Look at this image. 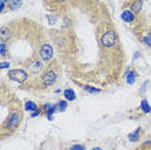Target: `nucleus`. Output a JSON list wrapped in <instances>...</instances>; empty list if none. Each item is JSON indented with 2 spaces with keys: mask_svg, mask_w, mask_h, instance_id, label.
<instances>
[{
  "mask_svg": "<svg viewBox=\"0 0 151 150\" xmlns=\"http://www.w3.org/2000/svg\"><path fill=\"white\" fill-rule=\"evenodd\" d=\"M70 150H87V149H85V146L84 145H73V146H71V148H70Z\"/></svg>",
  "mask_w": 151,
  "mask_h": 150,
  "instance_id": "19",
  "label": "nucleus"
},
{
  "mask_svg": "<svg viewBox=\"0 0 151 150\" xmlns=\"http://www.w3.org/2000/svg\"><path fill=\"white\" fill-rule=\"evenodd\" d=\"M19 119H21V115H19L18 112H12V114L6 118L5 127L6 128H16L17 125L19 124Z\"/></svg>",
  "mask_w": 151,
  "mask_h": 150,
  "instance_id": "5",
  "label": "nucleus"
},
{
  "mask_svg": "<svg viewBox=\"0 0 151 150\" xmlns=\"http://www.w3.org/2000/svg\"><path fill=\"white\" fill-rule=\"evenodd\" d=\"M5 53H6V45H5L4 42H1V43H0V56L4 57Z\"/></svg>",
  "mask_w": 151,
  "mask_h": 150,
  "instance_id": "17",
  "label": "nucleus"
},
{
  "mask_svg": "<svg viewBox=\"0 0 151 150\" xmlns=\"http://www.w3.org/2000/svg\"><path fill=\"white\" fill-rule=\"evenodd\" d=\"M134 80H136L134 71H129L128 75H127V83H128V84H133V83H134Z\"/></svg>",
  "mask_w": 151,
  "mask_h": 150,
  "instance_id": "14",
  "label": "nucleus"
},
{
  "mask_svg": "<svg viewBox=\"0 0 151 150\" xmlns=\"http://www.w3.org/2000/svg\"><path fill=\"white\" fill-rule=\"evenodd\" d=\"M9 66H11V63H9V62H1V63H0V69H1V70L9 69Z\"/></svg>",
  "mask_w": 151,
  "mask_h": 150,
  "instance_id": "21",
  "label": "nucleus"
},
{
  "mask_svg": "<svg viewBox=\"0 0 151 150\" xmlns=\"http://www.w3.org/2000/svg\"><path fill=\"white\" fill-rule=\"evenodd\" d=\"M40 57L44 61H50L53 58V48L50 44H43V47L40 48Z\"/></svg>",
  "mask_w": 151,
  "mask_h": 150,
  "instance_id": "4",
  "label": "nucleus"
},
{
  "mask_svg": "<svg viewBox=\"0 0 151 150\" xmlns=\"http://www.w3.org/2000/svg\"><path fill=\"white\" fill-rule=\"evenodd\" d=\"M6 3H8L6 0H0V11H1V12L4 11V6H5Z\"/></svg>",
  "mask_w": 151,
  "mask_h": 150,
  "instance_id": "22",
  "label": "nucleus"
},
{
  "mask_svg": "<svg viewBox=\"0 0 151 150\" xmlns=\"http://www.w3.org/2000/svg\"><path fill=\"white\" fill-rule=\"evenodd\" d=\"M66 107H67V102L66 101H60L57 104V110L58 111H65L66 110Z\"/></svg>",
  "mask_w": 151,
  "mask_h": 150,
  "instance_id": "15",
  "label": "nucleus"
},
{
  "mask_svg": "<svg viewBox=\"0 0 151 150\" xmlns=\"http://www.w3.org/2000/svg\"><path fill=\"white\" fill-rule=\"evenodd\" d=\"M146 146H151V141H146L142 144V148H146Z\"/></svg>",
  "mask_w": 151,
  "mask_h": 150,
  "instance_id": "24",
  "label": "nucleus"
},
{
  "mask_svg": "<svg viewBox=\"0 0 151 150\" xmlns=\"http://www.w3.org/2000/svg\"><path fill=\"white\" fill-rule=\"evenodd\" d=\"M92 150H102V149H101V148H98V146H96V148H93Z\"/></svg>",
  "mask_w": 151,
  "mask_h": 150,
  "instance_id": "25",
  "label": "nucleus"
},
{
  "mask_svg": "<svg viewBox=\"0 0 151 150\" xmlns=\"http://www.w3.org/2000/svg\"><path fill=\"white\" fill-rule=\"evenodd\" d=\"M37 115H40V110L37 109V110H35V111H31V117L32 118H36Z\"/></svg>",
  "mask_w": 151,
  "mask_h": 150,
  "instance_id": "23",
  "label": "nucleus"
},
{
  "mask_svg": "<svg viewBox=\"0 0 151 150\" xmlns=\"http://www.w3.org/2000/svg\"><path fill=\"white\" fill-rule=\"evenodd\" d=\"M63 96L66 98L67 101H74L75 98H76V94H75V92L73 89H70V88H67V89H65L63 92Z\"/></svg>",
  "mask_w": 151,
  "mask_h": 150,
  "instance_id": "8",
  "label": "nucleus"
},
{
  "mask_svg": "<svg viewBox=\"0 0 151 150\" xmlns=\"http://www.w3.org/2000/svg\"><path fill=\"white\" fill-rule=\"evenodd\" d=\"M0 36H1V39H8L9 36H11V30H9V27H1V30H0Z\"/></svg>",
  "mask_w": 151,
  "mask_h": 150,
  "instance_id": "11",
  "label": "nucleus"
},
{
  "mask_svg": "<svg viewBox=\"0 0 151 150\" xmlns=\"http://www.w3.org/2000/svg\"><path fill=\"white\" fill-rule=\"evenodd\" d=\"M8 76H9V79H12V80H14V81H18V83H23L25 80H27L29 75H27L23 70L16 69V70H9V71H8Z\"/></svg>",
  "mask_w": 151,
  "mask_h": 150,
  "instance_id": "2",
  "label": "nucleus"
},
{
  "mask_svg": "<svg viewBox=\"0 0 151 150\" xmlns=\"http://www.w3.org/2000/svg\"><path fill=\"white\" fill-rule=\"evenodd\" d=\"M116 42H118V38H116V34L114 31H106L104 35L101 36V43L104 47H106V48L114 47L116 44Z\"/></svg>",
  "mask_w": 151,
  "mask_h": 150,
  "instance_id": "1",
  "label": "nucleus"
},
{
  "mask_svg": "<svg viewBox=\"0 0 151 150\" xmlns=\"http://www.w3.org/2000/svg\"><path fill=\"white\" fill-rule=\"evenodd\" d=\"M84 91H87V92H89V93H99V92H101V89H98V88H93V87H88V86H85V87H84Z\"/></svg>",
  "mask_w": 151,
  "mask_h": 150,
  "instance_id": "16",
  "label": "nucleus"
},
{
  "mask_svg": "<svg viewBox=\"0 0 151 150\" xmlns=\"http://www.w3.org/2000/svg\"><path fill=\"white\" fill-rule=\"evenodd\" d=\"M143 42H145V44H147L149 47H151V32L146 34V35L143 36Z\"/></svg>",
  "mask_w": 151,
  "mask_h": 150,
  "instance_id": "18",
  "label": "nucleus"
},
{
  "mask_svg": "<svg viewBox=\"0 0 151 150\" xmlns=\"http://www.w3.org/2000/svg\"><path fill=\"white\" fill-rule=\"evenodd\" d=\"M142 5H143L142 0H134V1L130 4V12H133L136 14V13H138L141 9H142Z\"/></svg>",
  "mask_w": 151,
  "mask_h": 150,
  "instance_id": "7",
  "label": "nucleus"
},
{
  "mask_svg": "<svg viewBox=\"0 0 151 150\" xmlns=\"http://www.w3.org/2000/svg\"><path fill=\"white\" fill-rule=\"evenodd\" d=\"M141 109H142L143 112H146V114H149V112H151V107H150L149 102H147L146 100H143L142 102H141Z\"/></svg>",
  "mask_w": 151,
  "mask_h": 150,
  "instance_id": "13",
  "label": "nucleus"
},
{
  "mask_svg": "<svg viewBox=\"0 0 151 150\" xmlns=\"http://www.w3.org/2000/svg\"><path fill=\"white\" fill-rule=\"evenodd\" d=\"M139 135H141V128H137L134 132H132V133L128 135V137L130 141H137V140L139 138Z\"/></svg>",
  "mask_w": 151,
  "mask_h": 150,
  "instance_id": "12",
  "label": "nucleus"
},
{
  "mask_svg": "<svg viewBox=\"0 0 151 150\" xmlns=\"http://www.w3.org/2000/svg\"><path fill=\"white\" fill-rule=\"evenodd\" d=\"M57 80V74L54 73L53 70H49L47 71L45 74L42 76V83L44 84L45 87H49V86H53Z\"/></svg>",
  "mask_w": 151,
  "mask_h": 150,
  "instance_id": "3",
  "label": "nucleus"
},
{
  "mask_svg": "<svg viewBox=\"0 0 151 150\" xmlns=\"http://www.w3.org/2000/svg\"><path fill=\"white\" fill-rule=\"evenodd\" d=\"M8 5L12 11H16L22 5V1L21 0H8Z\"/></svg>",
  "mask_w": 151,
  "mask_h": 150,
  "instance_id": "9",
  "label": "nucleus"
},
{
  "mask_svg": "<svg viewBox=\"0 0 151 150\" xmlns=\"http://www.w3.org/2000/svg\"><path fill=\"white\" fill-rule=\"evenodd\" d=\"M56 1H58V3H62V1H65V0H56Z\"/></svg>",
  "mask_w": 151,
  "mask_h": 150,
  "instance_id": "26",
  "label": "nucleus"
},
{
  "mask_svg": "<svg viewBox=\"0 0 151 150\" xmlns=\"http://www.w3.org/2000/svg\"><path fill=\"white\" fill-rule=\"evenodd\" d=\"M25 110L26 111H35V110H37V105L32 101H27L25 104Z\"/></svg>",
  "mask_w": 151,
  "mask_h": 150,
  "instance_id": "10",
  "label": "nucleus"
},
{
  "mask_svg": "<svg viewBox=\"0 0 151 150\" xmlns=\"http://www.w3.org/2000/svg\"><path fill=\"white\" fill-rule=\"evenodd\" d=\"M134 13L133 12H130V11H124L122 13V19L123 21H125V22H128V23H132L133 21H134Z\"/></svg>",
  "mask_w": 151,
  "mask_h": 150,
  "instance_id": "6",
  "label": "nucleus"
},
{
  "mask_svg": "<svg viewBox=\"0 0 151 150\" xmlns=\"http://www.w3.org/2000/svg\"><path fill=\"white\" fill-rule=\"evenodd\" d=\"M47 18H48V21H49L50 25H54V23L57 22V18L54 16H47Z\"/></svg>",
  "mask_w": 151,
  "mask_h": 150,
  "instance_id": "20",
  "label": "nucleus"
}]
</instances>
